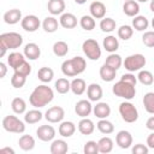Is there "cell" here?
<instances>
[{
	"label": "cell",
	"instance_id": "cell-1",
	"mask_svg": "<svg viewBox=\"0 0 154 154\" xmlns=\"http://www.w3.org/2000/svg\"><path fill=\"white\" fill-rule=\"evenodd\" d=\"M53 97H54L53 89L46 84H41L32 90V93L29 96V102L35 108H41L47 106L49 102H52Z\"/></svg>",
	"mask_w": 154,
	"mask_h": 154
},
{
	"label": "cell",
	"instance_id": "cell-2",
	"mask_svg": "<svg viewBox=\"0 0 154 154\" xmlns=\"http://www.w3.org/2000/svg\"><path fill=\"white\" fill-rule=\"evenodd\" d=\"M87 67L85 59L82 57H73L72 59L65 60L61 64V71L66 77H75L84 72Z\"/></svg>",
	"mask_w": 154,
	"mask_h": 154
},
{
	"label": "cell",
	"instance_id": "cell-3",
	"mask_svg": "<svg viewBox=\"0 0 154 154\" xmlns=\"http://www.w3.org/2000/svg\"><path fill=\"white\" fill-rule=\"evenodd\" d=\"M112 91L118 97H123L125 100H132L136 95V87L120 79L113 85Z\"/></svg>",
	"mask_w": 154,
	"mask_h": 154
},
{
	"label": "cell",
	"instance_id": "cell-4",
	"mask_svg": "<svg viewBox=\"0 0 154 154\" xmlns=\"http://www.w3.org/2000/svg\"><path fill=\"white\" fill-rule=\"evenodd\" d=\"M22 45H23V37L18 32L11 31L0 35V46L6 47L7 49H17Z\"/></svg>",
	"mask_w": 154,
	"mask_h": 154
},
{
	"label": "cell",
	"instance_id": "cell-5",
	"mask_svg": "<svg viewBox=\"0 0 154 154\" xmlns=\"http://www.w3.org/2000/svg\"><path fill=\"white\" fill-rule=\"evenodd\" d=\"M2 128L7 132H13V134H23L25 131V124L19 118H17L16 116H12V114L4 117Z\"/></svg>",
	"mask_w": 154,
	"mask_h": 154
},
{
	"label": "cell",
	"instance_id": "cell-6",
	"mask_svg": "<svg viewBox=\"0 0 154 154\" xmlns=\"http://www.w3.org/2000/svg\"><path fill=\"white\" fill-rule=\"evenodd\" d=\"M82 49L85 57L90 60H99L101 57V48L96 40L94 38H87L82 43Z\"/></svg>",
	"mask_w": 154,
	"mask_h": 154
},
{
	"label": "cell",
	"instance_id": "cell-7",
	"mask_svg": "<svg viewBox=\"0 0 154 154\" xmlns=\"http://www.w3.org/2000/svg\"><path fill=\"white\" fill-rule=\"evenodd\" d=\"M146 63H147V60H146L144 55L141 53H136V54H131V55L126 57L123 64H124V67L129 72H135V71L142 70V67H144Z\"/></svg>",
	"mask_w": 154,
	"mask_h": 154
},
{
	"label": "cell",
	"instance_id": "cell-8",
	"mask_svg": "<svg viewBox=\"0 0 154 154\" xmlns=\"http://www.w3.org/2000/svg\"><path fill=\"white\" fill-rule=\"evenodd\" d=\"M119 114L126 123H135L138 119V111L134 103L124 101L119 105Z\"/></svg>",
	"mask_w": 154,
	"mask_h": 154
},
{
	"label": "cell",
	"instance_id": "cell-9",
	"mask_svg": "<svg viewBox=\"0 0 154 154\" xmlns=\"http://www.w3.org/2000/svg\"><path fill=\"white\" fill-rule=\"evenodd\" d=\"M64 117H65V111L60 106H53L48 108L45 113V118L49 123H60L63 122Z\"/></svg>",
	"mask_w": 154,
	"mask_h": 154
},
{
	"label": "cell",
	"instance_id": "cell-10",
	"mask_svg": "<svg viewBox=\"0 0 154 154\" xmlns=\"http://www.w3.org/2000/svg\"><path fill=\"white\" fill-rule=\"evenodd\" d=\"M20 25H22V28L25 31L34 32V31H36L40 28L41 22H40V19H38L37 16H35V14H28V16L23 17V19L20 22Z\"/></svg>",
	"mask_w": 154,
	"mask_h": 154
},
{
	"label": "cell",
	"instance_id": "cell-11",
	"mask_svg": "<svg viewBox=\"0 0 154 154\" xmlns=\"http://www.w3.org/2000/svg\"><path fill=\"white\" fill-rule=\"evenodd\" d=\"M37 137L43 142H49L55 137V129L52 125H41L36 130Z\"/></svg>",
	"mask_w": 154,
	"mask_h": 154
},
{
	"label": "cell",
	"instance_id": "cell-12",
	"mask_svg": "<svg viewBox=\"0 0 154 154\" xmlns=\"http://www.w3.org/2000/svg\"><path fill=\"white\" fill-rule=\"evenodd\" d=\"M116 142L119 148L128 149L132 144V135L126 130H120L116 136Z\"/></svg>",
	"mask_w": 154,
	"mask_h": 154
},
{
	"label": "cell",
	"instance_id": "cell-13",
	"mask_svg": "<svg viewBox=\"0 0 154 154\" xmlns=\"http://www.w3.org/2000/svg\"><path fill=\"white\" fill-rule=\"evenodd\" d=\"M75 112L77 116H79L81 118H85L88 117L91 112H93V106L90 103V100H79L76 105H75Z\"/></svg>",
	"mask_w": 154,
	"mask_h": 154
},
{
	"label": "cell",
	"instance_id": "cell-14",
	"mask_svg": "<svg viewBox=\"0 0 154 154\" xmlns=\"http://www.w3.org/2000/svg\"><path fill=\"white\" fill-rule=\"evenodd\" d=\"M90 16H93L95 19H102L106 16V6L101 1H93L89 6Z\"/></svg>",
	"mask_w": 154,
	"mask_h": 154
},
{
	"label": "cell",
	"instance_id": "cell-15",
	"mask_svg": "<svg viewBox=\"0 0 154 154\" xmlns=\"http://www.w3.org/2000/svg\"><path fill=\"white\" fill-rule=\"evenodd\" d=\"M87 95H88V99L90 101H94V102H97L101 100L102 95H103V91H102V88L100 84L97 83H91L88 85L87 88Z\"/></svg>",
	"mask_w": 154,
	"mask_h": 154
},
{
	"label": "cell",
	"instance_id": "cell-16",
	"mask_svg": "<svg viewBox=\"0 0 154 154\" xmlns=\"http://www.w3.org/2000/svg\"><path fill=\"white\" fill-rule=\"evenodd\" d=\"M22 19H23L22 12L18 8H12V10H8L4 13V22L6 24L13 25V24H17L18 22H22Z\"/></svg>",
	"mask_w": 154,
	"mask_h": 154
},
{
	"label": "cell",
	"instance_id": "cell-17",
	"mask_svg": "<svg viewBox=\"0 0 154 154\" xmlns=\"http://www.w3.org/2000/svg\"><path fill=\"white\" fill-rule=\"evenodd\" d=\"M93 113L99 119H105L111 114V107L107 102H97L93 107Z\"/></svg>",
	"mask_w": 154,
	"mask_h": 154
},
{
	"label": "cell",
	"instance_id": "cell-18",
	"mask_svg": "<svg viewBox=\"0 0 154 154\" xmlns=\"http://www.w3.org/2000/svg\"><path fill=\"white\" fill-rule=\"evenodd\" d=\"M65 1L64 0H49L47 4V8L48 12L52 16H58V14H63L65 11Z\"/></svg>",
	"mask_w": 154,
	"mask_h": 154
},
{
	"label": "cell",
	"instance_id": "cell-19",
	"mask_svg": "<svg viewBox=\"0 0 154 154\" xmlns=\"http://www.w3.org/2000/svg\"><path fill=\"white\" fill-rule=\"evenodd\" d=\"M59 23L63 28L65 29H73L77 26V17L73 14V13H70V12H66V13H63L59 18Z\"/></svg>",
	"mask_w": 154,
	"mask_h": 154
},
{
	"label": "cell",
	"instance_id": "cell-20",
	"mask_svg": "<svg viewBox=\"0 0 154 154\" xmlns=\"http://www.w3.org/2000/svg\"><path fill=\"white\" fill-rule=\"evenodd\" d=\"M24 55L29 60H36L41 55V48L38 47V45H36L34 42L26 43L24 47Z\"/></svg>",
	"mask_w": 154,
	"mask_h": 154
},
{
	"label": "cell",
	"instance_id": "cell-21",
	"mask_svg": "<svg viewBox=\"0 0 154 154\" xmlns=\"http://www.w3.org/2000/svg\"><path fill=\"white\" fill-rule=\"evenodd\" d=\"M123 12L128 17H136L140 12V5L136 0H126L123 5Z\"/></svg>",
	"mask_w": 154,
	"mask_h": 154
},
{
	"label": "cell",
	"instance_id": "cell-22",
	"mask_svg": "<svg viewBox=\"0 0 154 154\" xmlns=\"http://www.w3.org/2000/svg\"><path fill=\"white\" fill-rule=\"evenodd\" d=\"M95 130V125L93 123L91 119L89 118H82L78 123V131L82 134V135H91Z\"/></svg>",
	"mask_w": 154,
	"mask_h": 154
},
{
	"label": "cell",
	"instance_id": "cell-23",
	"mask_svg": "<svg viewBox=\"0 0 154 154\" xmlns=\"http://www.w3.org/2000/svg\"><path fill=\"white\" fill-rule=\"evenodd\" d=\"M99 73H100V77H101V79L103 82H112L116 78L117 70L113 69V67H111V66H108V65H106V64H103L100 67Z\"/></svg>",
	"mask_w": 154,
	"mask_h": 154
},
{
	"label": "cell",
	"instance_id": "cell-24",
	"mask_svg": "<svg viewBox=\"0 0 154 154\" xmlns=\"http://www.w3.org/2000/svg\"><path fill=\"white\" fill-rule=\"evenodd\" d=\"M103 48L108 52V53H116V51L119 48V41L116 36L113 35H108L103 38Z\"/></svg>",
	"mask_w": 154,
	"mask_h": 154
},
{
	"label": "cell",
	"instance_id": "cell-25",
	"mask_svg": "<svg viewBox=\"0 0 154 154\" xmlns=\"http://www.w3.org/2000/svg\"><path fill=\"white\" fill-rule=\"evenodd\" d=\"M59 24H60V23H58V19H57L55 17L51 16V17H46V18L43 19V22H42V28H43V30H45L46 32L52 34V32H55V31L58 30Z\"/></svg>",
	"mask_w": 154,
	"mask_h": 154
},
{
	"label": "cell",
	"instance_id": "cell-26",
	"mask_svg": "<svg viewBox=\"0 0 154 154\" xmlns=\"http://www.w3.org/2000/svg\"><path fill=\"white\" fill-rule=\"evenodd\" d=\"M24 57L25 55L22 54V53H19V52H12V53H10L8 57H7V64H8V66L14 70L17 66H19L20 64H23L25 61V58Z\"/></svg>",
	"mask_w": 154,
	"mask_h": 154
},
{
	"label": "cell",
	"instance_id": "cell-27",
	"mask_svg": "<svg viewBox=\"0 0 154 154\" xmlns=\"http://www.w3.org/2000/svg\"><path fill=\"white\" fill-rule=\"evenodd\" d=\"M52 154H65L69 150V146L64 140H54L49 148Z\"/></svg>",
	"mask_w": 154,
	"mask_h": 154
},
{
	"label": "cell",
	"instance_id": "cell-28",
	"mask_svg": "<svg viewBox=\"0 0 154 154\" xmlns=\"http://www.w3.org/2000/svg\"><path fill=\"white\" fill-rule=\"evenodd\" d=\"M58 131L63 137H71L76 131V125L72 122H61Z\"/></svg>",
	"mask_w": 154,
	"mask_h": 154
},
{
	"label": "cell",
	"instance_id": "cell-29",
	"mask_svg": "<svg viewBox=\"0 0 154 154\" xmlns=\"http://www.w3.org/2000/svg\"><path fill=\"white\" fill-rule=\"evenodd\" d=\"M18 144H19L20 149H23L24 152L32 150L34 147H35V138L30 135H23V136L19 137Z\"/></svg>",
	"mask_w": 154,
	"mask_h": 154
},
{
	"label": "cell",
	"instance_id": "cell-30",
	"mask_svg": "<svg viewBox=\"0 0 154 154\" xmlns=\"http://www.w3.org/2000/svg\"><path fill=\"white\" fill-rule=\"evenodd\" d=\"M97 146H99V153H102V154H107V153H111L113 150V140L108 136H105L99 140L97 142Z\"/></svg>",
	"mask_w": 154,
	"mask_h": 154
},
{
	"label": "cell",
	"instance_id": "cell-31",
	"mask_svg": "<svg viewBox=\"0 0 154 154\" xmlns=\"http://www.w3.org/2000/svg\"><path fill=\"white\" fill-rule=\"evenodd\" d=\"M71 90L75 95H82L87 90V84L83 78H75L71 81Z\"/></svg>",
	"mask_w": 154,
	"mask_h": 154
},
{
	"label": "cell",
	"instance_id": "cell-32",
	"mask_svg": "<svg viewBox=\"0 0 154 154\" xmlns=\"http://www.w3.org/2000/svg\"><path fill=\"white\" fill-rule=\"evenodd\" d=\"M96 128H97V130H99L101 134H103V135H109V134H112V132L114 131V125H113V123L109 122V120H107V118L100 119V120L97 122V124H96Z\"/></svg>",
	"mask_w": 154,
	"mask_h": 154
},
{
	"label": "cell",
	"instance_id": "cell-33",
	"mask_svg": "<svg viewBox=\"0 0 154 154\" xmlns=\"http://www.w3.org/2000/svg\"><path fill=\"white\" fill-rule=\"evenodd\" d=\"M148 25H149V22L144 16H138L137 14L132 19V28L137 31H144L148 28Z\"/></svg>",
	"mask_w": 154,
	"mask_h": 154
},
{
	"label": "cell",
	"instance_id": "cell-34",
	"mask_svg": "<svg viewBox=\"0 0 154 154\" xmlns=\"http://www.w3.org/2000/svg\"><path fill=\"white\" fill-rule=\"evenodd\" d=\"M37 77L41 82L43 83H48L53 79L54 77V71L51 69V67H47V66H43L41 67L38 71H37Z\"/></svg>",
	"mask_w": 154,
	"mask_h": 154
},
{
	"label": "cell",
	"instance_id": "cell-35",
	"mask_svg": "<svg viewBox=\"0 0 154 154\" xmlns=\"http://www.w3.org/2000/svg\"><path fill=\"white\" fill-rule=\"evenodd\" d=\"M137 81L143 85H152L154 82V76L148 70H140L137 75Z\"/></svg>",
	"mask_w": 154,
	"mask_h": 154
},
{
	"label": "cell",
	"instance_id": "cell-36",
	"mask_svg": "<svg viewBox=\"0 0 154 154\" xmlns=\"http://www.w3.org/2000/svg\"><path fill=\"white\" fill-rule=\"evenodd\" d=\"M11 107L16 114H23L26 111V102L22 97H14L11 102Z\"/></svg>",
	"mask_w": 154,
	"mask_h": 154
},
{
	"label": "cell",
	"instance_id": "cell-37",
	"mask_svg": "<svg viewBox=\"0 0 154 154\" xmlns=\"http://www.w3.org/2000/svg\"><path fill=\"white\" fill-rule=\"evenodd\" d=\"M54 87H55V90L59 94H66V93H69L71 90V82L67 78H64L63 77V78H59L55 82Z\"/></svg>",
	"mask_w": 154,
	"mask_h": 154
},
{
	"label": "cell",
	"instance_id": "cell-38",
	"mask_svg": "<svg viewBox=\"0 0 154 154\" xmlns=\"http://www.w3.org/2000/svg\"><path fill=\"white\" fill-rule=\"evenodd\" d=\"M42 117H43V114L38 109H31V111L25 113L24 122L28 123V124H36L42 119Z\"/></svg>",
	"mask_w": 154,
	"mask_h": 154
},
{
	"label": "cell",
	"instance_id": "cell-39",
	"mask_svg": "<svg viewBox=\"0 0 154 154\" xmlns=\"http://www.w3.org/2000/svg\"><path fill=\"white\" fill-rule=\"evenodd\" d=\"M143 106L149 114H154V91H148L144 94Z\"/></svg>",
	"mask_w": 154,
	"mask_h": 154
},
{
	"label": "cell",
	"instance_id": "cell-40",
	"mask_svg": "<svg viewBox=\"0 0 154 154\" xmlns=\"http://www.w3.org/2000/svg\"><path fill=\"white\" fill-rule=\"evenodd\" d=\"M79 25L82 26V29H84L85 31H90L95 28L96 23H95V18L93 16H82L79 19Z\"/></svg>",
	"mask_w": 154,
	"mask_h": 154
},
{
	"label": "cell",
	"instance_id": "cell-41",
	"mask_svg": "<svg viewBox=\"0 0 154 154\" xmlns=\"http://www.w3.org/2000/svg\"><path fill=\"white\" fill-rule=\"evenodd\" d=\"M116 26H117L116 20L111 17H105L100 22V29L103 32H112L113 30H116Z\"/></svg>",
	"mask_w": 154,
	"mask_h": 154
},
{
	"label": "cell",
	"instance_id": "cell-42",
	"mask_svg": "<svg viewBox=\"0 0 154 154\" xmlns=\"http://www.w3.org/2000/svg\"><path fill=\"white\" fill-rule=\"evenodd\" d=\"M53 53L57 57H65L69 53V45L65 41H57L53 45Z\"/></svg>",
	"mask_w": 154,
	"mask_h": 154
},
{
	"label": "cell",
	"instance_id": "cell-43",
	"mask_svg": "<svg viewBox=\"0 0 154 154\" xmlns=\"http://www.w3.org/2000/svg\"><path fill=\"white\" fill-rule=\"evenodd\" d=\"M105 64H106V65H108V66H111V67H113V69H116V70H118V69L122 66L123 60H122V57H120L119 54L111 53V54L106 58Z\"/></svg>",
	"mask_w": 154,
	"mask_h": 154
},
{
	"label": "cell",
	"instance_id": "cell-44",
	"mask_svg": "<svg viewBox=\"0 0 154 154\" xmlns=\"http://www.w3.org/2000/svg\"><path fill=\"white\" fill-rule=\"evenodd\" d=\"M134 35V28L130 26V25H122L119 29H118V37L124 40V41H128L131 38V36Z\"/></svg>",
	"mask_w": 154,
	"mask_h": 154
},
{
	"label": "cell",
	"instance_id": "cell-45",
	"mask_svg": "<svg viewBox=\"0 0 154 154\" xmlns=\"http://www.w3.org/2000/svg\"><path fill=\"white\" fill-rule=\"evenodd\" d=\"M26 82V77L25 76H22V75H18V73H13V76L11 77V84L13 88L16 89H20L22 87H24Z\"/></svg>",
	"mask_w": 154,
	"mask_h": 154
},
{
	"label": "cell",
	"instance_id": "cell-46",
	"mask_svg": "<svg viewBox=\"0 0 154 154\" xmlns=\"http://www.w3.org/2000/svg\"><path fill=\"white\" fill-rule=\"evenodd\" d=\"M14 72L18 73V75H22V76L28 77V76L31 73V65L25 60L23 64H20L19 66H17V67L14 69Z\"/></svg>",
	"mask_w": 154,
	"mask_h": 154
},
{
	"label": "cell",
	"instance_id": "cell-47",
	"mask_svg": "<svg viewBox=\"0 0 154 154\" xmlns=\"http://www.w3.org/2000/svg\"><path fill=\"white\" fill-rule=\"evenodd\" d=\"M83 153L84 154H97L99 153L97 142H95V141H88V142H85V144L83 147Z\"/></svg>",
	"mask_w": 154,
	"mask_h": 154
},
{
	"label": "cell",
	"instance_id": "cell-48",
	"mask_svg": "<svg viewBox=\"0 0 154 154\" xmlns=\"http://www.w3.org/2000/svg\"><path fill=\"white\" fill-rule=\"evenodd\" d=\"M142 42L149 48H154V31H146L142 35Z\"/></svg>",
	"mask_w": 154,
	"mask_h": 154
},
{
	"label": "cell",
	"instance_id": "cell-49",
	"mask_svg": "<svg viewBox=\"0 0 154 154\" xmlns=\"http://www.w3.org/2000/svg\"><path fill=\"white\" fill-rule=\"evenodd\" d=\"M132 153L134 154H148V146L137 143L132 147Z\"/></svg>",
	"mask_w": 154,
	"mask_h": 154
},
{
	"label": "cell",
	"instance_id": "cell-50",
	"mask_svg": "<svg viewBox=\"0 0 154 154\" xmlns=\"http://www.w3.org/2000/svg\"><path fill=\"white\" fill-rule=\"evenodd\" d=\"M120 79H122V81H125V82H128V83H130V84H132V85L136 87L137 77H136L135 75H132L131 72H130V73H124V75L120 77Z\"/></svg>",
	"mask_w": 154,
	"mask_h": 154
},
{
	"label": "cell",
	"instance_id": "cell-51",
	"mask_svg": "<svg viewBox=\"0 0 154 154\" xmlns=\"http://www.w3.org/2000/svg\"><path fill=\"white\" fill-rule=\"evenodd\" d=\"M146 128H147L148 130L154 131V116H152V117H149V118L147 119V122H146Z\"/></svg>",
	"mask_w": 154,
	"mask_h": 154
},
{
	"label": "cell",
	"instance_id": "cell-52",
	"mask_svg": "<svg viewBox=\"0 0 154 154\" xmlns=\"http://www.w3.org/2000/svg\"><path fill=\"white\" fill-rule=\"evenodd\" d=\"M147 146H148V148L154 149V131L148 135V137H147Z\"/></svg>",
	"mask_w": 154,
	"mask_h": 154
},
{
	"label": "cell",
	"instance_id": "cell-53",
	"mask_svg": "<svg viewBox=\"0 0 154 154\" xmlns=\"http://www.w3.org/2000/svg\"><path fill=\"white\" fill-rule=\"evenodd\" d=\"M6 72H7V66L5 63H0V78H4L6 76Z\"/></svg>",
	"mask_w": 154,
	"mask_h": 154
},
{
	"label": "cell",
	"instance_id": "cell-54",
	"mask_svg": "<svg viewBox=\"0 0 154 154\" xmlns=\"http://www.w3.org/2000/svg\"><path fill=\"white\" fill-rule=\"evenodd\" d=\"M0 154H14V150L10 147H4L0 149Z\"/></svg>",
	"mask_w": 154,
	"mask_h": 154
},
{
	"label": "cell",
	"instance_id": "cell-55",
	"mask_svg": "<svg viewBox=\"0 0 154 154\" xmlns=\"http://www.w3.org/2000/svg\"><path fill=\"white\" fill-rule=\"evenodd\" d=\"M149 8L152 12H154V0H150V4H149Z\"/></svg>",
	"mask_w": 154,
	"mask_h": 154
},
{
	"label": "cell",
	"instance_id": "cell-56",
	"mask_svg": "<svg viewBox=\"0 0 154 154\" xmlns=\"http://www.w3.org/2000/svg\"><path fill=\"white\" fill-rule=\"evenodd\" d=\"M87 0H75V2L76 4H78V5H82V4H84Z\"/></svg>",
	"mask_w": 154,
	"mask_h": 154
},
{
	"label": "cell",
	"instance_id": "cell-57",
	"mask_svg": "<svg viewBox=\"0 0 154 154\" xmlns=\"http://www.w3.org/2000/svg\"><path fill=\"white\" fill-rule=\"evenodd\" d=\"M136 1H137V2H147L148 0H136Z\"/></svg>",
	"mask_w": 154,
	"mask_h": 154
},
{
	"label": "cell",
	"instance_id": "cell-58",
	"mask_svg": "<svg viewBox=\"0 0 154 154\" xmlns=\"http://www.w3.org/2000/svg\"><path fill=\"white\" fill-rule=\"evenodd\" d=\"M152 26H153V29H154V18L152 19Z\"/></svg>",
	"mask_w": 154,
	"mask_h": 154
},
{
	"label": "cell",
	"instance_id": "cell-59",
	"mask_svg": "<svg viewBox=\"0 0 154 154\" xmlns=\"http://www.w3.org/2000/svg\"><path fill=\"white\" fill-rule=\"evenodd\" d=\"M124 1H126V0H124Z\"/></svg>",
	"mask_w": 154,
	"mask_h": 154
}]
</instances>
